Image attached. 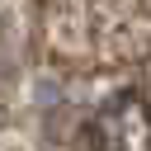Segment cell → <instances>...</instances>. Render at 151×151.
<instances>
[{"label": "cell", "mask_w": 151, "mask_h": 151, "mask_svg": "<svg viewBox=\"0 0 151 151\" xmlns=\"http://www.w3.org/2000/svg\"><path fill=\"white\" fill-rule=\"evenodd\" d=\"M85 146L99 151H151V104L142 90H118L109 94L90 127H85Z\"/></svg>", "instance_id": "1"}]
</instances>
